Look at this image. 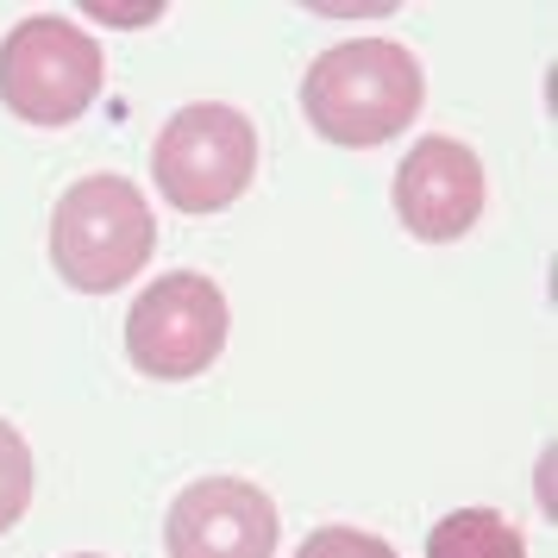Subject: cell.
<instances>
[{"label":"cell","instance_id":"3","mask_svg":"<svg viewBox=\"0 0 558 558\" xmlns=\"http://www.w3.org/2000/svg\"><path fill=\"white\" fill-rule=\"evenodd\" d=\"M101 45L63 20V13H32L0 38V101L32 126H70L101 95Z\"/></svg>","mask_w":558,"mask_h":558},{"label":"cell","instance_id":"6","mask_svg":"<svg viewBox=\"0 0 558 558\" xmlns=\"http://www.w3.org/2000/svg\"><path fill=\"white\" fill-rule=\"evenodd\" d=\"M277 502L245 477L189 483L170 502V521H163L170 558H277Z\"/></svg>","mask_w":558,"mask_h":558},{"label":"cell","instance_id":"4","mask_svg":"<svg viewBox=\"0 0 558 558\" xmlns=\"http://www.w3.org/2000/svg\"><path fill=\"white\" fill-rule=\"evenodd\" d=\"M151 177L177 214H220L257 177V132L227 101H195L170 113L151 145Z\"/></svg>","mask_w":558,"mask_h":558},{"label":"cell","instance_id":"7","mask_svg":"<svg viewBox=\"0 0 558 558\" xmlns=\"http://www.w3.org/2000/svg\"><path fill=\"white\" fill-rule=\"evenodd\" d=\"M396 214L414 239L452 245L483 220V163L458 138H414V151L396 170Z\"/></svg>","mask_w":558,"mask_h":558},{"label":"cell","instance_id":"9","mask_svg":"<svg viewBox=\"0 0 558 558\" xmlns=\"http://www.w3.org/2000/svg\"><path fill=\"white\" fill-rule=\"evenodd\" d=\"M26 508H32V446L20 439L13 421H0V533L20 527Z\"/></svg>","mask_w":558,"mask_h":558},{"label":"cell","instance_id":"11","mask_svg":"<svg viewBox=\"0 0 558 558\" xmlns=\"http://www.w3.org/2000/svg\"><path fill=\"white\" fill-rule=\"evenodd\" d=\"M76 558H101V553H76Z\"/></svg>","mask_w":558,"mask_h":558},{"label":"cell","instance_id":"1","mask_svg":"<svg viewBox=\"0 0 558 558\" xmlns=\"http://www.w3.org/2000/svg\"><path fill=\"white\" fill-rule=\"evenodd\" d=\"M421 101H427V76L396 38H345L314 57L302 76V113L314 120V132L352 151L408 132Z\"/></svg>","mask_w":558,"mask_h":558},{"label":"cell","instance_id":"5","mask_svg":"<svg viewBox=\"0 0 558 558\" xmlns=\"http://www.w3.org/2000/svg\"><path fill=\"white\" fill-rule=\"evenodd\" d=\"M227 295L202 270H170L157 277L126 314V357L157 383L202 377L214 357L227 352Z\"/></svg>","mask_w":558,"mask_h":558},{"label":"cell","instance_id":"8","mask_svg":"<svg viewBox=\"0 0 558 558\" xmlns=\"http://www.w3.org/2000/svg\"><path fill=\"white\" fill-rule=\"evenodd\" d=\"M427 558H527V539L496 508H452L446 521H433Z\"/></svg>","mask_w":558,"mask_h":558},{"label":"cell","instance_id":"2","mask_svg":"<svg viewBox=\"0 0 558 558\" xmlns=\"http://www.w3.org/2000/svg\"><path fill=\"white\" fill-rule=\"evenodd\" d=\"M157 252V220L145 189L126 177H82L51 214V264L82 295L126 289Z\"/></svg>","mask_w":558,"mask_h":558},{"label":"cell","instance_id":"10","mask_svg":"<svg viewBox=\"0 0 558 558\" xmlns=\"http://www.w3.org/2000/svg\"><path fill=\"white\" fill-rule=\"evenodd\" d=\"M295 558H396V546L364 527H320L295 546Z\"/></svg>","mask_w":558,"mask_h":558}]
</instances>
